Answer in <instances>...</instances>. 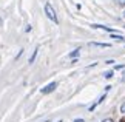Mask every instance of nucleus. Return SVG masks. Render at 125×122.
Instances as JSON below:
<instances>
[{"instance_id": "nucleus-11", "label": "nucleus", "mask_w": 125, "mask_h": 122, "mask_svg": "<svg viewBox=\"0 0 125 122\" xmlns=\"http://www.w3.org/2000/svg\"><path fill=\"white\" fill-rule=\"evenodd\" d=\"M113 70L114 71H122V70H125V63H114V65H113Z\"/></svg>"}, {"instance_id": "nucleus-26", "label": "nucleus", "mask_w": 125, "mask_h": 122, "mask_svg": "<svg viewBox=\"0 0 125 122\" xmlns=\"http://www.w3.org/2000/svg\"><path fill=\"white\" fill-rule=\"evenodd\" d=\"M122 28H124V30H125V25H124V26H122Z\"/></svg>"}, {"instance_id": "nucleus-13", "label": "nucleus", "mask_w": 125, "mask_h": 122, "mask_svg": "<svg viewBox=\"0 0 125 122\" xmlns=\"http://www.w3.org/2000/svg\"><path fill=\"white\" fill-rule=\"evenodd\" d=\"M104 63H105V65H108V67H113L114 63H116V60H114V59H107Z\"/></svg>"}, {"instance_id": "nucleus-16", "label": "nucleus", "mask_w": 125, "mask_h": 122, "mask_svg": "<svg viewBox=\"0 0 125 122\" xmlns=\"http://www.w3.org/2000/svg\"><path fill=\"white\" fill-rule=\"evenodd\" d=\"M100 122H116V121H114L113 118H105V119H102Z\"/></svg>"}, {"instance_id": "nucleus-15", "label": "nucleus", "mask_w": 125, "mask_h": 122, "mask_svg": "<svg viewBox=\"0 0 125 122\" xmlns=\"http://www.w3.org/2000/svg\"><path fill=\"white\" fill-rule=\"evenodd\" d=\"M111 88H113L111 85H105V87H104V93H108V91L111 90Z\"/></svg>"}, {"instance_id": "nucleus-10", "label": "nucleus", "mask_w": 125, "mask_h": 122, "mask_svg": "<svg viewBox=\"0 0 125 122\" xmlns=\"http://www.w3.org/2000/svg\"><path fill=\"white\" fill-rule=\"evenodd\" d=\"M113 3H114V6H117L121 9H125V0H113Z\"/></svg>"}, {"instance_id": "nucleus-6", "label": "nucleus", "mask_w": 125, "mask_h": 122, "mask_svg": "<svg viewBox=\"0 0 125 122\" xmlns=\"http://www.w3.org/2000/svg\"><path fill=\"white\" fill-rule=\"evenodd\" d=\"M114 74H116V71H114L113 68H110V70L102 73V77H104V79H107V80H111L113 77H114Z\"/></svg>"}, {"instance_id": "nucleus-21", "label": "nucleus", "mask_w": 125, "mask_h": 122, "mask_svg": "<svg viewBox=\"0 0 125 122\" xmlns=\"http://www.w3.org/2000/svg\"><path fill=\"white\" fill-rule=\"evenodd\" d=\"M122 19H125V9H122Z\"/></svg>"}, {"instance_id": "nucleus-23", "label": "nucleus", "mask_w": 125, "mask_h": 122, "mask_svg": "<svg viewBox=\"0 0 125 122\" xmlns=\"http://www.w3.org/2000/svg\"><path fill=\"white\" fill-rule=\"evenodd\" d=\"M3 25V20H2V17H0V26H2Z\"/></svg>"}, {"instance_id": "nucleus-9", "label": "nucleus", "mask_w": 125, "mask_h": 122, "mask_svg": "<svg viewBox=\"0 0 125 122\" xmlns=\"http://www.w3.org/2000/svg\"><path fill=\"white\" fill-rule=\"evenodd\" d=\"M107 96H108V93H102V94L99 96V99L96 100V105H97V107H99V105H102L104 102H105V99H107Z\"/></svg>"}, {"instance_id": "nucleus-1", "label": "nucleus", "mask_w": 125, "mask_h": 122, "mask_svg": "<svg viewBox=\"0 0 125 122\" xmlns=\"http://www.w3.org/2000/svg\"><path fill=\"white\" fill-rule=\"evenodd\" d=\"M43 11H45V16L50 19L52 23L59 25V17H57V12H56V9L52 8V5H51L50 2H46V3H45V6H43Z\"/></svg>"}, {"instance_id": "nucleus-2", "label": "nucleus", "mask_w": 125, "mask_h": 122, "mask_svg": "<svg viewBox=\"0 0 125 122\" xmlns=\"http://www.w3.org/2000/svg\"><path fill=\"white\" fill-rule=\"evenodd\" d=\"M57 85H59V84H57L56 80H52V82H50V84H46L43 88H40V93H42V94H51V93L56 91Z\"/></svg>"}, {"instance_id": "nucleus-27", "label": "nucleus", "mask_w": 125, "mask_h": 122, "mask_svg": "<svg viewBox=\"0 0 125 122\" xmlns=\"http://www.w3.org/2000/svg\"><path fill=\"white\" fill-rule=\"evenodd\" d=\"M57 122H62V119H60V121H57Z\"/></svg>"}, {"instance_id": "nucleus-14", "label": "nucleus", "mask_w": 125, "mask_h": 122, "mask_svg": "<svg viewBox=\"0 0 125 122\" xmlns=\"http://www.w3.org/2000/svg\"><path fill=\"white\" fill-rule=\"evenodd\" d=\"M96 108H97V105H96V102H94V104H91V105L88 107V111H90V113H93Z\"/></svg>"}, {"instance_id": "nucleus-8", "label": "nucleus", "mask_w": 125, "mask_h": 122, "mask_svg": "<svg viewBox=\"0 0 125 122\" xmlns=\"http://www.w3.org/2000/svg\"><path fill=\"white\" fill-rule=\"evenodd\" d=\"M37 54H39V46H36L34 48V51H32V54H31V57L28 59V63H34V60H36V57H37Z\"/></svg>"}, {"instance_id": "nucleus-4", "label": "nucleus", "mask_w": 125, "mask_h": 122, "mask_svg": "<svg viewBox=\"0 0 125 122\" xmlns=\"http://www.w3.org/2000/svg\"><path fill=\"white\" fill-rule=\"evenodd\" d=\"M90 46H94V48H111V42H90Z\"/></svg>"}, {"instance_id": "nucleus-19", "label": "nucleus", "mask_w": 125, "mask_h": 122, "mask_svg": "<svg viewBox=\"0 0 125 122\" xmlns=\"http://www.w3.org/2000/svg\"><path fill=\"white\" fill-rule=\"evenodd\" d=\"M73 122H85V119H82V118H77V119H74Z\"/></svg>"}, {"instance_id": "nucleus-17", "label": "nucleus", "mask_w": 125, "mask_h": 122, "mask_svg": "<svg viewBox=\"0 0 125 122\" xmlns=\"http://www.w3.org/2000/svg\"><path fill=\"white\" fill-rule=\"evenodd\" d=\"M94 67H97V62H94V63H91V65L86 67V70H91V68H94Z\"/></svg>"}, {"instance_id": "nucleus-24", "label": "nucleus", "mask_w": 125, "mask_h": 122, "mask_svg": "<svg viewBox=\"0 0 125 122\" xmlns=\"http://www.w3.org/2000/svg\"><path fill=\"white\" fill-rule=\"evenodd\" d=\"M42 122H51V121H50V119H46V121H42Z\"/></svg>"}, {"instance_id": "nucleus-3", "label": "nucleus", "mask_w": 125, "mask_h": 122, "mask_svg": "<svg viewBox=\"0 0 125 122\" xmlns=\"http://www.w3.org/2000/svg\"><path fill=\"white\" fill-rule=\"evenodd\" d=\"M93 30H100V31H105V33H108V34H111V33H116L113 30L111 26H107V25H102V23H91L90 25Z\"/></svg>"}, {"instance_id": "nucleus-5", "label": "nucleus", "mask_w": 125, "mask_h": 122, "mask_svg": "<svg viewBox=\"0 0 125 122\" xmlns=\"http://www.w3.org/2000/svg\"><path fill=\"white\" fill-rule=\"evenodd\" d=\"M110 39H113L114 42H119V43L125 42V36H122V34H119V33H111L110 34Z\"/></svg>"}, {"instance_id": "nucleus-12", "label": "nucleus", "mask_w": 125, "mask_h": 122, "mask_svg": "<svg viewBox=\"0 0 125 122\" xmlns=\"http://www.w3.org/2000/svg\"><path fill=\"white\" fill-rule=\"evenodd\" d=\"M119 113H121V116H122V118L125 116V100L122 102L121 105H119Z\"/></svg>"}, {"instance_id": "nucleus-18", "label": "nucleus", "mask_w": 125, "mask_h": 122, "mask_svg": "<svg viewBox=\"0 0 125 122\" xmlns=\"http://www.w3.org/2000/svg\"><path fill=\"white\" fill-rule=\"evenodd\" d=\"M31 30H32V26H31V25H26V28H25V31H26V33H30Z\"/></svg>"}, {"instance_id": "nucleus-7", "label": "nucleus", "mask_w": 125, "mask_h": 122, "mask_svg": "<svg viewBox=\"0 0 125 122\" xmlns=\"http://www.w3.org/2000/svg\"><path fill=\"white\" fill-rule=\"evenodd\" d=\"M79 56H80V48H76V50H73L68 54L70 59H79Z\"/></svg>"}, {"instance_id": "nucleus-22", "label": "nucleus", "mask_w": 125, "mask_h": 122, "mask_svg": "<svg viewBox=\"0 0 125 122\" xmlns=\"http://www.w3.org/2000/svg\"><path fill=\"white\" fill-rule=\"evenodd\" d=\"M121 76H125V70H122V71H121Z\"/></svg>"}, {"instance_id": "nucleus-20", "label": "nucleus", "mask_w": 125, "mask_h": 122, "mask_svg": "<svg viewBox=\"0 0 125 122\" xmlns=\"http://www.w3.org/2000/svg\"><path fill=\"white\" fill-rule=\"evenodd\" d=\"M121 84H125V76H122V77H121Z\"/></svg>"}, {"instance_id": "nucleus-25", "label": "nucleus", "mask_w": 125, "mask_h": 122, "mask_svg": "<svg viewBox=\"0 0 125 122\" xmlns=\"http://www.w3.org/2000/svg\"><path fill=\"white\" fill-rule=\"evenodd\" d=\"M121 122H125V116H124V119H122V121H121Z\"/></svg>"}]
</instances>
